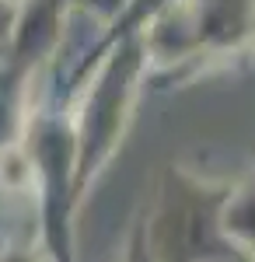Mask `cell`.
Returning a JSON list of instances; mask_svg holds the SVG:
<instances>
[{
  "label": "cell",
  "instance_id": "obj_1",
  "mask_svg": "<svg viewBox=\"0 0 255 262\" xmlns=\"http://www.w3.org/2000/svg\"><path fill=\"white\" fill-rule=\"evenodd\" d=\"M227 185L199 182L178 168L164 171L157 213L147 221V245L157 262H217L238 255V242L224 227L231 203Z\"/></svg>",
  "mask_w": 255,
  "mask_h": 262
},
{
  "label": "cell",
  "instance_id": "obj_2",
  "mask_svg": "<svg viewBox=\"0 0 255 262\" xmlns=\"http://www.w3.org/2000/svg\"><path fill=\"white\" fill-rule=\"evenodd\" d=\"M140 70V39L126 42L122 49L112 53V63L105 67L98 88L88 98V116L80 129V147H77V171H74V192L88 182V175L98 171V161L109 154V147L122 133V119L133 98V81Z\"/></svg>",
  "mask_w": 255,
  "mask_h": 262
},
{
  "label": "cell",
  "instance_id": "obj_3",
  "mask_svg": "<svg viewBox=\"0 0 255 262\" xmlns=\"http://www.w3.org/2000/svg\"><path fill=\"white\" fill-rule=\"evenodd\" d=\"M122 262H157L151 245H147V221H137L133 234H130V245H126V255Z\"/></svg>",
  "mask_w": 255,
  "mask_h": 262
},
{
  "label": "cell",
  "instance_id": "obj_4",
  "mask_svg": "<svg viewBox=\"0 0 255 262\" xmlns=\"http://www.w3.org/2000/svg\"><path fill=\"white\" fill-rule=\"evenodd\" d=\"M18 11H21V0H0V42L11 39L14 21H18Z\"/></svg>",
  "mask_w": 255,
  "mask_h": 262
},
{
  "label": "cell",
  "instance_id": "obj_5",
  "mask_svg": "<svg viewBox=\"0 0 255 262\" xmlns=\"http://www.w3.org/2000/svg\"><path fill=\"white\" fill-rule=\"evenodd\" d=\"M0 262H39L35 248H14V252H0Z\"/></svg>",
  "mask_w": 255,
  "mask_h": 262
}]
</instances>
